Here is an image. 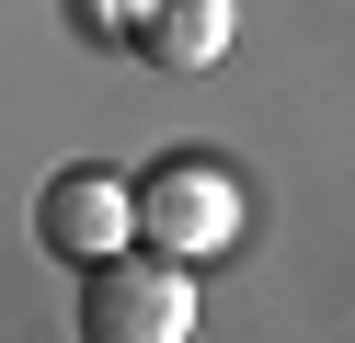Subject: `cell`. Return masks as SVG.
Segmentation results:
<instances>
[{
  "mask_svg": "<svg viewBox=\"0 0 355 343\" xmlns=\"http://www.w3.org/2000/svg\"><path fill=\"white\" fill-rule=\"evenodd\" d=\"M149 69H218L230 58V0H149V23H126Z\"/></svg>",
  "mask_w": 355,
  "mask_h": 343,
  "instance_id": "cell-4",
  "label": "cell"
},
{
  "mask_svg": "<svg viewBox=\"0 0 355 343\" xmlns=\"http://www.w3.org/2000/svg\"><path fill=\"white\" fill-rule=\"evenodd\" d=\"M35 240H46L58 263H103V252H126V240H138L126 172H103V160H69V172L35 195Z\"/></svg>",
  "mask_w": 355,
  "mask_h": 343,
  "instance_id": "cell-3",
  "label": "cell"
},
{
  "mask_svg": "<svg viewBox=\"0 0 355 343\" xmlns=\"http://www.w3.org/2000/svg\"><path fill=\"white\" fill-rule=\"evenodd\" d=\"M126 206H138V240L161 263H207V252L241 240V183L218 160H195V149H172L149 183H126Z\"/></svg>",
  "mask_w": 355,
  "mask_h": 343,
  "instance_id": "cell-2",
  "label": "cell"
},
{
  "mask_svg": "<svg viewBox=\"0 0 355 343\" xmlns=\"http://www.w3.org/2000/svg\"><path fill=\"white\" fill-rule=\"evenodd\" d=\"M80 343H195V263H161L138 240L80 263Z\"/></svg>",
  "mask_w": 355,
  "mask_h": 343,
  "instance_id": "cell-1",
  "label": "cell"
}]
</instances>
